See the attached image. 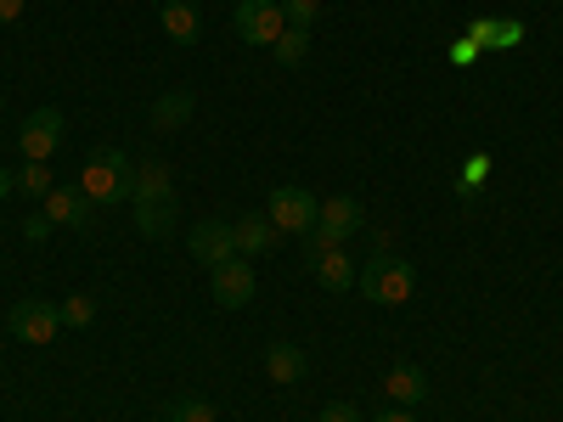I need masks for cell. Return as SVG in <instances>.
Returning <instances> with one entry per match:
<instances>
[{"label":"cell","mask_w":563,"mask_h":422,"mask_svg":"<svg viewBox=\"0 0 563 422\" xmlns=\"http://www.w3.org/2000/svg\"><path fill=\"white\" fill-rule=\"evenodd\" d=\"M79 192H85L90 203H97V209L124 203V198L135 192V169H130V158H124L119 147L90 153V158H85V169H79Z\"/></svg>","instance_id":"obj_1"},{"label":"cell","mask_w":563,"mask_h":422,"mask_svg":"<svg viewBox=\"0 0 563 422\" xmlns=\"http://www.w3.org/2000/svg\"><path fill=\"white\" fill-rule=\"evenodd\" d=\"M361 293L372 299V304H389V310H400V304H411V293H417V270L406 265V259H372L366 265V276H361Z\"/></svg>","instance_id":"obj_2"},{"label":"cell","mask_w":563,"mask_h":422,"mask_svg":"<svg viewBox=\"0 0 563 422\" xmlns=\"http://www.w3.org/2000/svg\"><path fill=\"white\" fill-rule=\"evenodd\" d=\"M57 147H63V113H57V108L29 113V119H23V130H18V153H23V164H45V158H57Z\"/></svg>","instance_id":"obj_3"},{"label":"cell","mask_w":563,"mask_h":422,"mask_svg":"<svg viewBox=\"0 0 563 422\" xmlns=\"http://www.w3.org/2000/svg\"><path fill=\"white\" fill-rule=\"evenodd\" d=\"M316 209H321V203L305 192V186H276L271 203H265L271 225H276V231H294V237H299V231H316Z\"/></svg>","instance_id":"obj_4"},{"label":"cell","mask_w":563,"mask_h":422,"mask_svg":"<svg viewBox=\"0 0 563 422\" xmlns=\"http://www.w3.org/2000/svg\"><path fill=\"white\" fill-rule=\"evenodd\" d=\"M366 225V209L355 203V198H327L321 209H316V243H350L355 231Z\"/></svg>","instance_id":"obj_5"},{"label":"cell","mask_w":563,"mask_h":422,"mask_svg":"<svg viewBox=\"0 0 563 422\" xmlns=\"http://www.w3.org/2000/svg\"><path fill=\"white\" fill-rule=\"evenodd\" d=\"M57 326H63V315H57V304H45V299H23V304H12V338H23V344H52L57 338Z\"/></svg>","instance_id":"obj_6"},{"label":"cell","mask_w":563,"mask_h":422,"mask_svg":"<svg viewBox=\"0 0 563 422\" xmlns=\"http://www.w3.org/2000/svg\"><path fill=\"white\" fill-rule=\"evenodd\" d=\"M288 29L282 18V0H238V34L249 45H276V34Z\"/></svg>","instance_id":"obj_7"},{"label":"cell","mask_w":563,"mask_h":422,"mask_svg":"<svg viewBox=\"0 0 563 422\" xmlns=\"http://www.w3.org/2000/svg\"><path fill=\"white\" fill-rule=\"evenodd\" d=\"M97 203H90L79 186H52V192H45V220L52 225H74V231H90L97 225Z\"/></svg>","instance_id":"obj_8"},{"label":"cell","mask_w":563,"mask_h":422,"mask_svg":"<svg viewBox=\"0 0 563 422\" xmlns=\"http://www.w3.org/2000/svg\"><path fill=\"white\" fill-rule=\"evenodd\" d=\"M192 259L198 265H225V259H238V237H231V220H198L192 225Z\"/></svg>","instance_id":"obj_9"},{"label":"cell","mask_w":563,"mask_h":422,"mask_svg":"<svg viewBox=\"0 0 563 422\" xmlns=\"http://www.w3.org/2000/svg\"><path fill=\"white\" fill-rule=\"evenodd\" d=\"M249 299H254V270H249V259L238 254V259L214 265V304H220V310H243Z\"/></svg>","instance_id":"obj_10"},{"label":"cell","mask_w":563,"mask_h":422,"mask_svg":"<svg viewBox=\"0 0 563 422\" xmlns=\"http://www.w3.org/2000/svg\"><path fill=\"white\" fill-rule=\"evenodd\" d=\"M310 276L321 281L327 293H344L350 281H355V265H350V254H344L339 243H316V248H310Z\"/></svg>","instance_id":"obj_11"},{"label":"cell","mask_w":563,"mask_h":422,"mask_svg":"<svg viewBox=\"0 0 563 422\" xmlns=\"http://www.w3.org/2000/svg\"><path fill=\"white\" fill-rule=\"evenodd\" d=\"M384 395H389L395 406H422V400H429V371L411 366V360L389 366V371H384Z\"/></svg>","instance_id":"obj_12"},{"label":"cell","mask_w":563,"mask_h":422,"mask_svg":"<svg viewBox=\"0 0 563 422\" xmlns=\"http://www.w3.org/2000/svg\"><path fill=\"white\" fill-rule=\"evenodd\" d=\"M158 23H164V34H169L175 45H198V40H203V12L192 7V0H164Z\"/></svg>","instance_id":"obj_13"},{"label":"cell","mask_w":563,"mask_h":422,"mask_svg":"<svg viewBox=\"0 0 563 422\" xmlns=\"http://www.w3.org/2000/svg\"><path fill=\"white\" fill-rule=\"evenodd\" d=\"M467 40H474L479 52H485V45H490V52H501V45L512 52V45L525 40V23L519 18H474V23H467Z\"/></svg>","instance_id":"obj_14"},{"label":"cell","mask_w":563,"mask_h":422,"mask_svg":"<svg viewBox=\"0 0 563 422\" xmlns=\"http://www.w3.org/2000/svg\"><path fill=\"white\" fill-rule=\"evenodd\" d=\"M135 203V231L141 237H169L175 231V192L169 198H130Z\"/></svg>","instance_id":"obj_15"},{"label":"cell","mask_w":563,"mask_h":422,"mask_svg":"<svg viewBox=\"0 0 563 422\" xmlns=\"http://www.w3.org/2000/svg\"><path fill=\"white\" fill-rule=\"evenodd\" d=\"M231 237H238V254L260 259V254L276 248V225H271V214H243L238 225H231Z\"/></svg>","instance_id":"obj_16"},{"label":"cell","mask_w":563,"mask_h":422,"mask_svg":"<svg viewBox=\"0 0 563 422\" xmlns=\"http://www.w3.org/2000/svg\"><path fill=\"white\" fill-rule=\"evenodd\" d=\"M265 371H271V384H299V378H305V349L276 338V344L265 349Z\"/></svg>","instance_id":"obj_17"},{"label":"cell","mask_w":563,"mask_h":422,"mask_svg":"<svg viewBox=\"0 0 563 422\" xmlns=\"http://www.w3.org/2000/svg\"><path fill=\"white\" fill-rule=\"evenodd\" d=\"M169 192H175L169 164L153 158V164H141V169H135V192H130V198H169Z\"/></svg>","instance_id":"obj_18"},{"label":"cell","mask_w":563,"mask_h":422,"mask_svg":"<svg viewBox=\"0 0 563 422\" xmlns=\"http://www.w3.org/2000/svg\"><path fill=\"white\" fill-rule=\"evenodd\" d=\"M271 52H276V63H282V68H299V63L310 57V29H282Z\"/></svg>","instance_id":"obj_19"},{"label":"cell","mask_w":563,"mask_h":422,"mask_svg":"<svg viewBox=\"0 0 563 422\" xmlns=\"http://www.w3.org/2000/svg\"><path fill=\"white\" fill-rule=\"evenodd\" d=\"M186 119H192V90H169V97L153 108V124L158 130H180Z\"/></svg>","instance_id":"obj_20"},{"label":"cell","mask_w":563,"mask_h":422,"mask_svg":"<svg viewBox=\"0 0 563 422\" xmlns=\"http://www.w3.org/2000/svg\"><path fill=\"white\" fill-rule=\"evenodd\" d=\"M12 186H18V192H29V198H45V192H52V169H45V164H23L18 175H12Z\"/></svg>","instance_id":"obj_21"},{"label":"cell","mask_w":563,"mask_h":422,"mask_svg":"<svg viewBox=\"0 0 563 422\" xmlns=\"http://www.w3.org/2000/svg\"><path fill=\"white\" fill-rule=\"evenodd\" d=\"M169 422H214V406L198 400V395H186V400L169 406Z\"/></svg>","instance_id":"obj_22"},{"label":"cell","mask_w":563,"mask_h":422,"mask_svg":"<svg viewBox=\"0 0 563 422\" xmlns=\"http://www.w3.org/2000/svg\"><path fill=\"white\" fill-rule=\"evenodd\" d=\"M57 315H63V326H90V315H97V299L74 293V299H63V304H57Z\"/></svg>","instance_id":"obj_23"},{"label":"cell","mask_w":563,"mask_h":422,"mask_svg":"<svg viewBox=\"0 0 563 422\" xmlns=\"http://www.w3.org/2000/svg\"><path fill=\"white\" fill-rule=\"evenodd\" d=\"M282 18H288V29H310L321 18V0H282Z\"/></svg>","instance_id":"obj_24"},{"label":"cell","mask_w":563,"mask_h":422,"mask_svg":"<svg viewBox=\"0 0 563 422\" xmlns=\"http://www.w3.org/2000/svg\"><path fill=\"white\" fill-rule=\"evenodd\" d=\"M485 175H490V153H474V158H467V169H462V180H456V192H479Z\"/></svg>","instance_id":"obj_25"},{"label":"cell","mask_w":563,"mask_h":422,"mask_svg":"<svg viewBox=\"0 0 563 422\" xmlns=\"http://www.w3.org/2000/svg\"><path fill=\"white\" fill-rule=\"evenodd\" d=\"M321 422H366V417H361L350 400H339V406H327V411H321Z\"/></svg>","instance_id":"obj_26"},{"label":"cell","mask_w":563,"mask_h":422,"mask_svg":"<svg viewBox=\"0 0 563 422\" xmlns=\"http://www.w3.org/2000/svg\"><path fill=\"white\" fill-rule=\"evenodd\" d=\"M451 63H456V68L479 63V45H474V40H456V45H451Z\"/></svg>","instance_id":"obj_27"},{"label":"cell","mask_w":563,"mask_h":422,"mask_svg":"<svg viewBox=\"0 0 563 422\" xmlns=\"http://www.w3.org/2000/svg\"><path fill=\"white\" fill-rule=\"evenodd\" d=\"M23 7H29V0H0V23H18Z\"/></svg>","instance_id":"obj_28"},{"label":"cell","mask_w":563,"mask_h":422,"mask_svg":"<svg viewBox=\"0 0 563 422\" xmlns=\"http://www.w3.org/2000/svg\"><path fill=\"white\" fill-rule=\"evenodd\" d=\"M372 422H417V417H411L406 406H395V411H384V417H372Z\"/></svg>","instance_id":"obj_29"},{"label":"cell","mask_w":563,"mask_h":422,"mask_svg":"<svg viewBox=\"0 0 563 422\" xmlns=\"http://www.w3.org/2000/svg\"><path fill=\"white\" fill-rule=\"evenodd\" d=\"M7 192H12V169H0V203H7Z\"/></svg>","instance_id":"obj_30"},{"label":"cell","mask_w":563,"mask_h":422,"mask_svg":"<svg viewBox=\"0 0 563 422\" xmlns=\"http://www.w3.org/2000/svg\"><path fill=\"white\" fill-rule=\"evenodd\" d=\"M558 395H563V389H558Z\"/></svg>","instance_id":"obj_31"}]
</instances>
